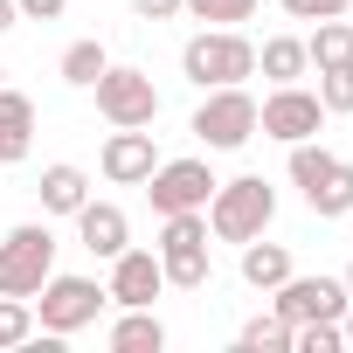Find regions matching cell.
Listing matches in <instances>:
<instances>
[{"label": "cell", "instance_id": "cell-1", "mask_svg": "<svg viewBox=\"0 0 353 353\" xmlns=\"http://www.w3.org/2000/svg\"><path fill=\"white\" fill-rule=\"evenodd\" d=\"M201 215H208V236H215V243H250V236L270 229L277 188L263 181V173H236V181H215V194H208Z\"/></svg>", "mask_w": 353, "mask_h": 353}, {"label": "cell", "instance_id": "cell-2", "mask_svg": "<svg viewBox=\"0 0 353 353\" xmlns=\"http://www.w3.org/2000/svg\"><path fill=\"white\" fill-rule=\"evenodd\" d=\"M181 77H188L194 90L243 83V77H256V42H250L243 28H201V35H188V49H181Z\"/></svg>", "mask_w": 353, "mask_h": 353}, {"label": "cell", "instance_id": "cell-3", "mask_svg": "<svg viewBox=\"0 0 353 353\" xmlns=\"http://www.w3.org/2000/svg\"><path fill=\"white\" fill-rule=\"evenodd\" d=\"M28 305H35V332H56V339H70V332L97 325V312L111 305V291H104L97 277H70V270H49V284H42Z\"/></svg>", "mask_w": 353, "mask_h": 353}, {"label": "cell", "instance_id": "cell-4", "mask_svg": "<svg viewBox=\"0 0 353 353\" xmlns=\"http://www.w3.org/2000/svg\"><path fill=\"white\" fill-rule=\"evenodd\" d=\"M56 270V236L49 222H21L0 236V298H35Z\"/></svg>", "mask_w": 353, "mask_h": 353}, {"label": "cell", "instance_id": "cell-5", "mask_svg": "<svg viewBox=\"0 0 353 353\" xmlns=\"http://www.w3.org/2000/svg\"><path fill=\"white\" fill-rule=\"evenodd\" d=\"M208 152H236V145H250L256 139V97L243 90V83H222V90H201V111H194V125H188Z\"/></svg>", "mask_w": 353, "mask_h": 353}, {"label": "cell", "instance_id": "cell-6", "mask_svg": "<svg viewBox=\"0 0 353 353\" xmlns=\"http://www.w3.org/2000/svg\"><path fill=\"white\" fill-rule=\"evenodd\" d=\"M90 97H97V118H104V125H152V118H159V90H152V77L132 70V63H111V70L90 83Z\"/></svg>", "mask_w": 353, "mask_h": 353}, {"label": "cell", "instance_id": "cell-7", "mask_svg": "<svg viewBox=\"0 0 353 353\" xmlns=\"http://www.w3.org/2000/svg\"><path fill=\"white\" fill-rule=\"evenodd\" d=\"M319 125H325V104H319V90H305V83H270V97L256 104V132L277 139V145L319 139Z\"/></svg>", "mask_w": 353, "mask_h": 353}, {"label": "cell", "instance_id": "cell-8", "mask_svg": "<svg viewBox=\"0 0 353 353\" xmlns=\"http://www.w3.org/2000/svg\"><path fill=\"white\" fill-rule=\"evenodd\" d=\"M145 194H152V215H188V208H208V194H215V173H208V159H159L152 173H145Z\"/></svg>", "mask_w": 353, "mask_h": 353}, {"label": "cell", "instance_id": "cell-9", "mask_svg": "<svg viewBox=\"0 0 353 353\" xmlns=\"http://www.w3.org/2000/svg\"><path fill=\"white\" fill-rule=\"evenodd\" d=\"M346 298H353V291H346L339 277H298V270H291V277L270 291V312L291 319V325H312V319H339Z\"/></svg>", "mask_w": 353, "mask_h": 353}, {"label": "cell", "instance_id": "cell-10", "mask_svg": "<svg viewBox=\"0 0 353 353\" xmlns=\"http://www.w3.org/2000/svg\"><path fill=\"white\" fill-rule=\"evenodd\" d=\"M97 166H104V181H111V188H145V173L159 166L152 125H111V139H104Z\"/></svg>", "mask_w": 353, "mask_h": 353}, {"label": "cell", "instance_id": "cell-11", "mask_svg": "<svg viewBox=\"0 0 353 353\" xmlns=\"http://www.w3.org/2000/svg\"><path fill=\"white\" fill-rule=\"evenodd\" d=\"M104 291H111V305H152V298L166 291L159 250H132V243H125V250L111 256V284H104Z\"/></svg>", "mask_w": 353, "mask_h": 353}, {"label": "cell", "instance_id": "cell-12", "mask_svg": "<svg viewBox=\"0 0 353 353\" xmlns=\"http://www.w3.org/2000/svg\"><path fill=\"white\" fill-rule=\"evenodd\" d=\"M70 222H77V243H83L90 256H104V263L132 243V222H125V208H118V201H83Z\"/></svg>", "mask_w": 353, "mask_h": 353}, {"label": "cell", "instance_id": "cell-13", "mask_svg": "<svg viewBox=\"0 0 353 353\" xmlns=\"http://www.w3.org/2000/svg\"><path fill=\"white\" fill-rule=\"evenodd\" d=\"M35 152V104L0 83V166H21Z\"/></svg>", "mask_w": 353, "mask_h": 353}, {"label": "cell", "instance_id": "cell-14", "mask_svg": "<svg viewBox=\"0 0 353 353\" xmlns=\"http://www.w3.org/2000/svg\"><path fill=\"white\" fill-rule=\"evenodd\" d=\"M111 353H159L166 346V325H159V312L152 305H118V319H111Z\"/></svg>", "mask_w": 353, "mask_h": 353}, {"label": "cell", "instance_id": "cell-15", "mask_svg": "<svg viewBox=\"0 0 353 353\" xmlns=\"http://www.w3.org/2000/svg\"><path fill=\"white\" fill-rule=\"evenodd\" d=\"M42 215H77L83 201H90V173L83 166H70V159H56V166H42Z\"/></svg>", "mask_w": 353, "mask_h": 353}, {"label": "cell", "instance_id": "cell-16", "mask_svg": "<svg viewBox=\"0 0 353 353\" xmlns=\"http://www.w3.org/2000/svg\"><path fill=\"white\" fill-rule=\"evenodd\" d=\"M236 250H243V263H236V270H243V284H250V291H277V284L291 277V250H284V243L250 236V243H236Z\"/></svg>", "mask_w": 353, "mask_h": 353}, {"label": "cell", "instance_id": "cell-17", "mask_svg": "<svg viewBox=\"0 0 353 353\" xmlns=\"http://www.w3.org/2000/svg\"><path fill=\"white\" fill-rule=\"evenodd\" d=\"M159 270H166L173 291H208V277H215V263H208V236H201V243H166V250H159Z\"/></svg>", "mask_w": 353, "mask_h": 353}, {"label": "cell", "instance_id": "cell-18", "mask_svg": "<svg viewBox=\"0 0 353 353\" xmlns=\"http://www.w3.org/2000/svg\"><path fill=\"white\" fill-rule=\"evenodd\" d=\"M305 56H312V70L353 63V21H346V14H332V21H312V35H305Z\"/></svg>", "mask_w": 353, "mask_h": 353}, {"label": "cell", "instance_id": "cell-19", "mask_svg": "<svg viewBox=\"0 0 353 353\" xmlns=\"http://www.w3.org/2000/svg\"><path fill=\"white\" fill-rule=\"evenodd\" d=\"M305 208L319 215V222H339V215H353V159H339L325 181L305 194Z\"/></svg>", "mask_w": 353, "mask_h": 353}, {"label": "cell", "instance_id": "cell-20", "mask_svg": "<svg viewBox=\"0 0 353 353\" xmlns=\"http://www.w3.org/2000/svg\"><path fill=\"white\" fill-rule=\"evenodd\" d=\"M256 70H263L270 83H298V77L312 70V56H305V42H298V35H270V42L256 49Z\"/></svg>", "mask_w": 353, "mask_h": 353}, {"label": "cell", "instance_id": "cell-21", "mask_svg": "<svg viewBox=\"0 0 353 353\" xmlns=\"http://www.w3.org/2000/svg\"><path fill=\"white\" fill-rule=\"evenodd\" d=\"M332 166H339V152H325L319 139H298V145H291V159H284V173H291V188H298V194H312Z\"/></svg>", "mask_w": 353, "mask_h": 353}, {"label": "cell", "instance_id": "cell-22", "mask_svg": "<svg viewBox=\"0 0 353 353\" xmlns=\"http://www.w3.org/2000/svg\"><path fill=\"white\" fill-rule=\"evenodd\" d=\"M56 70H63V83H70V90H90V83L111 70V56H104V42H70Z\"/></svg>", "mask_w": 353, "mask_h": 353}, {"label": "cell", "instance_id": "cell-23", "mask_svg": "<svg viewBox=\"0 0 353 353\" xmlns=\"http://www.w3.org/2000/svg\"><path fill=\"white\" fill-rule=\"evenodd\" d=\"M236 346H243V353H291V319H277V312H256V319H243Z\"/></svg>", "mask_w": 353, "mask_h": 353}, {"label": "cell", "instance_id": "cell-24", "mask_svg": "<svg viewBox=\"0 0 353 353\" xmlns=\"http://www.w3.org/2000/svg\"><path fill=\"white\" fill-rule=\"evenodd\" d=\"M181 14L201 21V28H243L256 14V0H181Z\"/></svg>", "mask_w": 353, "mask_h": 353}, {"label": "cell", "instance_id": "cell-25", "mask_svg": "<svg viewBox=\"0 0 353 353\" xmlns=\"http://www.w3.org/2000/svg\"><path fill=\"white\" fill-rule=\"evenodd\" d=\"M319 104H325V118H353V63L319 70Z\"/></svg>", "mask_w": 353, "mask_h": 353}, {"label": "cell", "instance_id": "cell-26", "mask_svg": "<svg viewBox=\"0 0 353 353\" xmlns=\"http://www.w3.org/2000/svg\"><path fill=\"white\" fill-rule=\"evenodd\" d=\"M35 339V305L28 298H0V353H14Z\"/></svg>", "mask_w": 353, "mask_h": 353}, {"label": "cell", "instance_id": "cell-27", "mask_svg": "<svg viewBox=\"0 0 353 353\" xmlns=\"http://www.w3.org/2000/svg\"><path fill=\"white\" fill-rule=\"evenodd\" d=\"M291 21H332V14H353V0H277Z\"/></svg>", "mask_w": 353, "mask_h": 353}, {"label": "cell", "instance_id": "cell-28", "mask_svg": "<svg viewBox=\"0 0 353 353\" xmlns=\"http://www.w3.org/2000/svg\"><path fill=\"white\" fill-rule=\"evenodd\" d=\"M14 8H21V21H63L70 0H14Z\"/></svg>", "mask_w": 353, "mask_h": 353}, {"label": "cell", "instance_id": "cell-29", "mask_svg": "<svg viewBox=\"0 0 353 353\" xmlns=\"http://www.w3.org/2000/svg\"><path fill=\"white\" fill-rule=\"evenodd\" d=\"M132 14H139V21H173V14H181V0H132Z\"/></svg>", "mask_w": 353, "mask_h": 353}, {"label": "cell", "instance_id": "cell-30", "mask_svg": "<svg viewBox=\"0 0 353 353\" xmlns=\"http://www.w3.org/2000/svg\"><path fill=\"white\" fill-rule=\"evenodd\" d=\"M14 21H21V8H14V0H0V35H8Z\"/></svg>", "mask_w": 353, "mask_h": 353}, {"label": "cell", "instance_id": "cell-31", "mask_svg": "<svg viewBox=\"0 0 353 353\" xmlns=\"http://www.w3.org/2000/svg\"><path fill=\"white\" fill-rule=\"evenodd\" d=\"M339 332H346V346H353V298H346V312H339Z\"/></svg>", "mask_w": 353, "mask_h": 353}, {"label": "cell", "instance_id": "cell-32", "mask_svg": "<svg viewBox=\"0 0 353 353\" xmlns=\"http://www.w3.org/2000/svg\"><path fill=\"white\" fill-rule=\"evenodd\" d=\"M339 284H346V291H353V263H346V270H339Z\"/></svg>", "mask_w": 353, "mask_h": 353}, {"label": "cell", "instance_id": "cell-33", "mask_svg": "<svg viewBox=\"0 0 353 353\" xmlns=\"http://www.w3.org/2000/svg\"><path fill=\"white\" fill-rule=\"evenodd\" d=\"M0 83H8V63H0Z\"/></svg>", "mask_w": 353, "mask_h": 353}]
</instances>
